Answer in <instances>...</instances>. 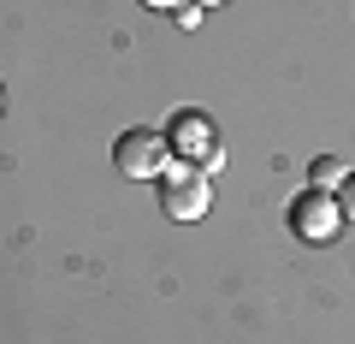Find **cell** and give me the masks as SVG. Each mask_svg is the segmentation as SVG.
I'll list each match as a JSON object with an SVG mask.
<instances>
[{
	"instance_id": "7a4b0ae2",
	"label": "cell",
	"mask_w": 355,
	"mask_h": 344,
	"mask_svg": "<svg viewBox=\"0 0 355 344\" xmlns=\"http://www.w3.org/2000/svg\"><path fill=\"white\" fill-rule=\"evenodd\" d=\"M166 149H178V161H184V166H202V172H214V166L225 161V149H219V131H214V119H207L202 107H184V113L172 119V131H166Z\"/></svg>"
},
{
	"instance_id": "3957f363",
	"label": "cell",
	"mask_w": 355,
	"mask_h": 344,
	"mask_svg": "<svg viewBox=\"0 0 355 344\" xmlns=\"http://www.w3.org/2000/svg\"><path fill=\"white\" fill-rule=\"evenodd\" d=\"M291 231H296L302 243H331V238L343 231V208H338V196L308 184V190L291 202Z\"/></svg>"
},
{
	"instance_id": "6da1fadb",
	"label": "cell",
	"mask_w": 355,
	"mask_h": 344,
	"mask_svg": "<svg viewBox=\"0 0 355 344\" xmlns=\"http://www.w3.org/2000/svg\"><path fill=\"white\" fill-rule=\"evenodd\" d=\"M207 202H214V184H207V172L202 166H166L160 172V214L166 220H184V226H190V220H202L207 214Z\"/></svg>"
},
{
	"instance_id": "5b68a950",
	"label": "cell",
	"mask_w": 355,
	"mask_h": 344,
	"mask_svg": "<svg viewBox=\"0 0 355 344\" xmlns=\"http://www.w3.org/2000/svg\"><path fill=\"white\" fill-rule=\"evenodd\" d=\"M343 179H349V166H343V161H331V154L314 161V190H331V184H343Z\"/></svg>"
},
{
	"instance_id": "ba28073f",
	"label": "cell",
	"mask_w": 355,
	"mask_h": 344,
	"mask_svg": "<svg viewBox=\"0 0 355 344\" xmlns=\"http://www.w3.org/2000/svg\"><path fill=\"white\" fill-rule=\"evenodd\" d=\"M142 6H148V13H178L184 0H142Z\"/></svg>"
},
{
	"instance_id": "9c48e42d",
	"label": "cell",
	"mask_w": 355,
	"mask_h": 344,
	"mask_svg": "<svg viewBox=\"0 0 355 344\" xmlns=\"http://www.w3.org/2000/svg\"><path fill=\"white\" fill-rule=\"evenodd\" d=\"M196 6H219V0H196Z\"/></svg>"
},
{
	"instance_id": "277c9868",
	"label": "cell",
	"mask_w": 355,
	"mask_h": 344,
	"mask_svg": "<svg viewBox=\"0 0 355 344\" xmlns=\"http://www.w3.org/2000/svg\"><path fill=\"white\" fill-rule=\"evenodd\" d=\"M166 137L160 131H125V137L113 142V166L125 172V179H160L166 172Z\"/></svg>"
},
{
	"instance_id": "8992f818",
	"label": "cell",
	"mask_w": 355,
	"mask_h": 344,
	"mask_svg": "<svg viewBox=\"0 0 355 344\" xmlns=\"http://www.w3.org/2000/svg\"><path fill=\"white\" fill-rule=\"evenodd\" d=\"M338 208H343V226H355V166H349V179L338 184Z\"/></svg>"
},
{
	"instance_id": "52a82bcc",
	"label": "cell",
	"mask_w": 355,
	"mask_h": 344,
	"mask_svg": "<svg viewBox=\"0 0 355 344\" xmlns=\"http://www.w3.org/2000/svg\"><path fill=\"white\" fill-rule=\"evenodd\" d=\"M196 18H202V6H196V0H184V6H178V24L196 30Z\"/></svg>"
}]
</instances>
